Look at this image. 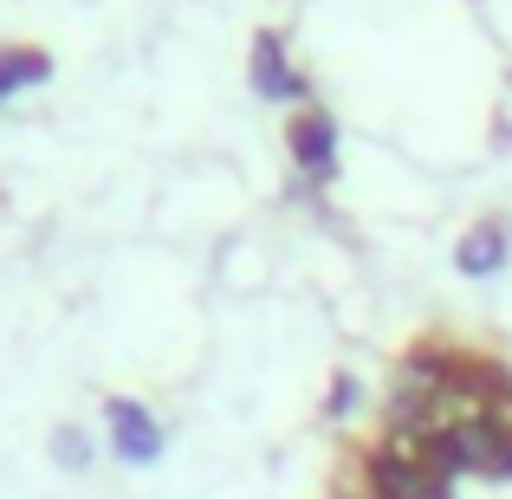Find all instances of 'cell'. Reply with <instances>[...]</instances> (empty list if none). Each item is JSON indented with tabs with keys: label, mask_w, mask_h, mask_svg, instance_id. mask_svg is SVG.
<instances>
[{
	"label": "cell",
	"mask_w": 512,
	"mask_h": 499,
	"mask_svg": "<svg viewBox=\"0 0 512 499\" xmlns=\"http://www.w3.org/2000/svg\"><path fill=\"white\" fill-rule=\"evenodd\" d=\"M104 422H111V448L124 454L130 467H143V461H156V454H163V422H156L143 402L111 396V402H104Z\"/></svg>",
	"instance_id": "1"
},
{
	"label": "cell",
	"mask_w": 512,
	"mask_h": 499,
	"mask_svg": "<svg viewBox=\"0 0 512 499\" xmlns=\"http://www.w3.org/2000/svg\"><path fill=\"white\" fill-rule=\"evenodd\" d=\"M292 156H299L305 175H338V124H331L325 111H305L299 124H292Z\"/></svg>",
	"instance_id": "2"
},
{
	"label": "cell",
	"mask_w": 512,
	"mask_h": 499,
	"mask_svg": "<svg viewBox=\"0 0 512 499\" xmlns=\"http://www.w3.org/2000/svg\"><path fill=\"white\" fill-rule=\"evenodd\" d=\"M253 85H260L266 98H305V78L286 65L279 33H260V39H253Z\"/></svg>",
	"instance_id": "3"
},
{
	"label": "cell",
	"mask_w": 512,
	"mask_h": 499,
	"mask_svg": "<svg viewBox=\"0 0 512 499\" xmlns=\"http://www.w3.org/2000/svg\"><path fill=\"white\" fill-rule=\"evenodd\" d=\"M500 266H506V234H500V227H480V234H467V240H461V273L493 279Z\"/></svg>",
	"instance_id": "4"
},
{
	"label": "cell",
	"mask_w": 512,
	"mask_h": 499,
	"mask_svg": "<svg viewBox=\"0 0 512 499\" xmlns=\"http://www.w3.org/2000/svg\"><path fill=\"white\" fill-rule=\"evenodd\" d=\"M52 65H46V52H0V98H13V91H26V85H39Z\"/></svg>",
	"instance_id": "5"
},
{
	"label": "cell",
	"mask_w": 512,
	"mask_h": 499,
	"mask_svg": "<svg viewBox=\"0 0 512 499\" xmlns=\"http://www.w3.org/2000/svg\"><path fill=\"white\" fill-rule=\"evenodd\" d=\"M59 454L78 467V461H85V435H59Z\"/></svg>",
	"instance_id": "6"
},
{
	"label": "cell",
	"mask_w": 512,
	"mask_h": 499,
	"mask_svg": "<svg viewBox=\"0 0 512 499\" xmlns=\"http://www.w3.org/2000/svg\"><path fill=\"white\" fill-rule=\"evenodd\" d=\"M350 402H357V383H338V396H331V409L350 415Z\"/></svg>",
	"instance_id": "7"
}]
</instances>
